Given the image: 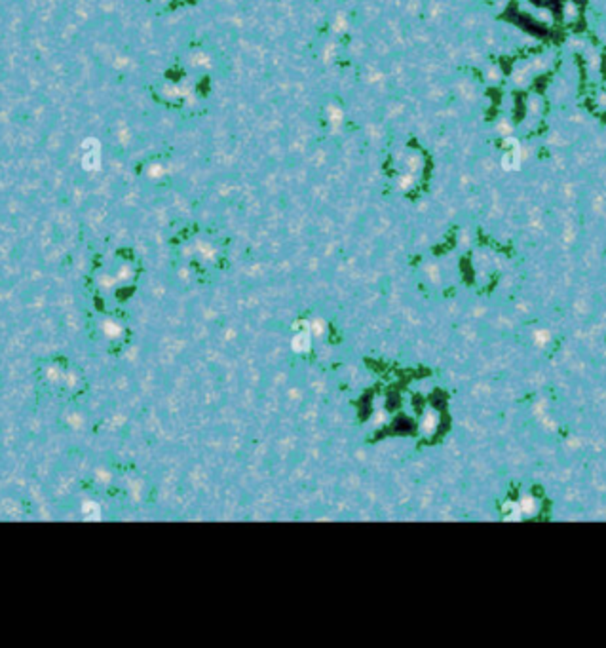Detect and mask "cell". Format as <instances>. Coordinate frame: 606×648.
Returning <instances> with one entry per match:
<instances>
[{
    "label": "cell",
    "mask_w": 606,
    "mask_h": 648,
    "mask_svg": "<svg viewBox=\"0 0 606 648\" xmlns=\"http://www.w3.org/2000/svg\"><path fill=\"white\" fill-rule=\"evenodd\" d=\"M213 88V56L206 48H189L154 84V97L171 110L198 112Z\"/></svg>",
    "instance_id": "cell-1"
},
{
    "label": "cell",
    "mask_w": 606,
    "mask_h": 648,
    "mask_svg": "<svg viewBox=\"0 0 606 648\" xmlns=\"http://www.w3.org/2000/svg\"><path fill=\"white\" fill-rule=\"evenodd\" d=\"M147 2L152 8L158 10V12H173V10L191 6L196 0H147Z\"/></svg>",
    "instance_id": "cell-2"
}]
</instances>
